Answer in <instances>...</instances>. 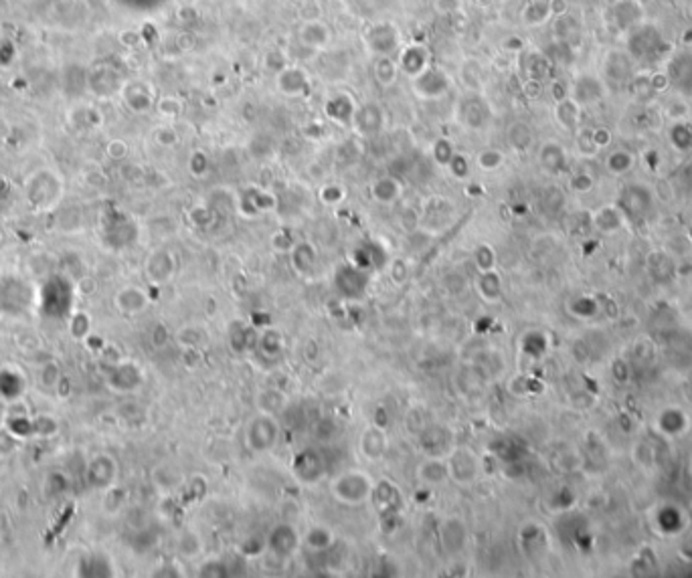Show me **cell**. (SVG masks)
Wrapping results in <instances>:
<instances>
[{"instance_id": "cell-18", "label": "cell", "mask_w": 692, "mask_h": 578, "mask_svg": "<svg viewBox=\"0 0 692 578\" xmlns=\"http://www.w3.org/2000/svg\"><path fill=\"white\" fill-rule=\"evenodd\" d=\"M373 75H375V81L382 87H391L395 83L397 75H399V65L393 55H375Z\"/></svg>"}, {"instance_id": "cell-29", "label": "cell", "mask_w": 692, "mask_h": 578, "mask_svg": "<svg viewBox=\"0 0 692 578\" xmlns=\"http://www.w3.org/2000/svg\"><path fill=\"white\" fill-rule=\"evenodd\" d=\"M453 154H455V150H453V146L450 144L448 140H438L436 141V146H433V158L438 160L439 164H450V160L453 158Z\"/></svg>"}, {"instance_id": "cell-34", "label": "cell", "mask_w": 692, "mask_h": 578, "mask_svg": "<svg viewBox=\"0 0 692 578\" xmlns=\"http://www.w3.org/2000/svg\"><path fill=\"white\" fill-rule=\"evenodd\" d=\"M433 8L439 14H458L462 11V0H436Z\"/></svg>"}, {"instance_id": "cell-13", "label": "cell", "mask_w": 692, "mask_h": 578, "mask_svg": "<svg viewBox=\"0 0 692 578\" xmlns=\"http://www.w3.org/2000/svg\"><path fill=\"white\" fill-rule=\"evenodd\" d=\"M278 87L288 98L304 96V91H308V75L297 67H285L278 73Z\"/></svg>"}, {"instance_id": "cell-7", "label": "cell", "mask_w": 692, "mask_h": 578, "mask_svg": "<svg viewBox=\"0 0 692 578\" xmlns=\"http://www.w3.org/2000/svg\"><path fill=\"white\" fill-rule=\"evenodd\" d=\"M382 124H385L382 110L381 105H377V103H365L363 108H356V112L353 115L354 129L365 138L377 136L382 129Z\"/></svg>"}, {"instance_id": "cell-21", "label": "cell", "mask_w": 692, "mask_h": 578, "mask_svg": "<svg viewBox=\"0 0 692 578\" xmlns=\"http://www.w3.org/2000/svg\"><path fill=\"white\" fill-rule=\"evenodd\" d=\"M292 263H294L297 273H302V275L310 273L312 269L316 267V251H314V247L308 245V243H297V245H294V249H292Z\"/></svg>"}, {"instance_id": "cell-19", "label": "cell", "mask_w": 692, "mask_h": 578, "mask_svg": "<svg viewBox=\"0 0 692 578\" xmlns=\"http://www.w3.org/2000/svg\"><path fill=\"white\" fill-rule=\"evenodd\" d=\"M370 192H373V198L377 202H382V204H391L395 202L399 195H401V183L397 180L395 176H382L379 180H375L373 186H370Z\"/></svg>"}, {"instance_id": "cell-17", "label": "cell", "mask_w": 692, "mask_h": 578, "mask_svg": "<svg viewBox=\"0 0 692 578\" xmlns=\"http://www.w3.org/2000/svg\"><path fill=\"white\" fill-rule=\"evenodd\" d=\"M294 473L297 480L312 483L322 475V461L314 451H302L294 459Z\"/></svg>"}, {"instance_id": "cell-35", "label": "cell", "mask_w": 692, "mask_h": 578, "mask_svg": "<svg viewBox=\"0 0 692 578\" xmlns=\"http://www.w3.org/2000/svg\"><path fill=\"white\" fill-rule=\"evenodd\" d=\"M266 67H268L269 71L280 73V71L285 69V57H283L280 51H271V53H268V57H266Z\"/></svg>"}, {"instance_id": "cell-23", "label": "cell", "mask_w": 692, "mask_h": 578, "mask_svg": "<svg viewBox=\"0 0 692 578\" xmlns=\"http://www.w3.org/2000/svg\"><path fill=\"white\" fill-rule=\"evenodd\" d=\"M579 108L581 105L573 98L559 99L555 117L559 120V124H563V127H573L579 120Z\"/></svg>"}, {"instance_id": "cell-39", "label": "cell", "mask_w": 692, "mask_h": 578, "mask_svg": "<svg viewBox=\"0 0 692 578\" xmlns=\"http://www.w3.org/2000/svg\"><path fill=\"white\" fill-rule=\"evenodd\" d=\"M549 11L557 16L567 13V2L565 0H549Z\"/></svg>"}, {"instance_id": "cell-12", "label": "cell", "mask_w": 692, "mask_h": 578, "mask_svg": "<svg viewBox=\"0 0 692 578\" xmlns=\"http://www.w3.org/2000/svg\"><path fill=\"white\" fill-rule=\"evenodd\" d=\"M358 451L367 457L368 461H379L387 451V437L379 427H368L358 439Z\"/></svg>"}, {"instance_id": "cell-36", "label": "cell", "mask_w": 692, "mask_h": 578, "mask_svg": "<svg viewBox=\"0 0 692 578\" xmlns=\"http://www.w3.org/2000/svg\"><path fill=\"white\" fill-rule=\"evenodd\" d=\"M156 140H158V144H162V146H174L178 141V136H176V132L172 127H160L156 132Z\"/></svg>"}, {"instance_id": "cell-25", "label": "cell", "mask_w": 692, "mask_h": 578, "mask_svg": "<svg viewBox=\"0 0 692 578\" xmlns=\"http://www.w3.org/2000/svg\"><path fill=\"white\" fill-rule=\"evenodd\" d=\"M304 540H306V546H308L310 550L322 552L332 546V542H334V534H332L328 528H324V526H316V528H310V532L306 534Z\"/></svg>"}, {"instance_id": "cell-5", "label": "cell", "mask_w": 692, "mask_h": 578, "mask_svg": "<svg viewBox=\"0 0 692 578\" xmlns=\"http://www.w3.org/2000/svg\"><path fill=\"white\" fill-rule=\"evenodd\" d=\"M266 546L273 556L290 558L300 548V534L292 524H278L268 534Z\"/></svg>"}, {"instance_id": "cell-6", "label": "cell", "mask_w": 692, "mask_h": 578, "mask_svg": "<svg viewBox=\"0 0 692 578\" xmlns=\"http://www.w3.org/2000/svg\"><path fill=\"white\" fill-rule=\"evenodd\" d=\"M450 87V79L443 71L439 69H425L421 75L413 77V89L419 98L424 99H438L441 98Z\"/></svg>"}, {"instance_id": "cell-11", "label": "cell", "mask_w": 692, "mask_h": 578, "mask_svg": "<svg viewBox=\"0 0 692 578\" xmlns=\"http://www.w3.org/2000/svg\"><path fill=\"white\" fill-rule=\"evenodd\" d=\"M666 79L680 89H692V53H676L668 63Z\"/></svg>"}, {"instance_id": "cell-3", "label": "cell", "mask_w": 692, "mask_h": 578, "mask_svg": "<svg viewBox=\"0 0 692 578\" xmlns=\"http://www.w3.org/2000/svg\"><path fill=\"white\" fill-rule=\"evenodd\" d=\"M446 463H448V473L450 480L462 487H470L474 485L482 473V463L480 457L472 451L470 447H453L446 455Z\"/></svg>"}, {"instance_id": "cell-16", "label": "cell", "mask_w": 692, "mask_h": 578, "mask_svg": "<svg viewBox=\"0 0 692 578\" xmlns=\"http://www.w3.org/2000/svg\"><path fill=\"white\" fill-rule=\"evenodd\" d=\"M297 39L304 47L322 49L330 42V30L322 21H306L297 30Z\"/></svg>"}, {"instance_id": "cell-2", "label": "cell", "mask_w": 692, "mask_h": 578, "mask_svg": "<svg viewBox=\"0 0 692 578\" xmlns=\"http://www.w3.org/2000/svg\"><path fill=\"white\" fill-rule=\"evenodd\" d=\"M280 441V423L276 421V415L269 412H257L245 424V445L254 453L271 451Z\"/></svg>"}, {"instance_id": "cell-15", "label": "cell", "mask_w": 692, "mask_h": 578, "mask_svg": "<svg viewBox=\"0 0 692 578\" xmlns=\"http://www.w3.org/2000/svg\"><path fill=\"white\" fill-rule=\"evenodd\" d=\"M401 69L409 75V79L421 75L425 69H429V51L421 45H411L401 53Z\"/></svg>"}, {"instance_id": "cell-22", "label": "cell", "mask_w": 692, "mask_h": 578, "mask_svg": "<svg viewBox=\"0 0 692 578\" xmlns=\"http://www.w3.org/2000/svg\"><path fill=\"white\" fill-rule=\"evenodd\" d=\"M375 504H377V509L381 511H387V509H395L399 506V494H397V487L393 483L389 481H381L379 485H375L373 490V497H370Z\"/></svg>"}, {"instance_id": "cell-1", "label": "cell", "mask_w": 692, "mask_h": 578, "mask_svg": "<svg viewBox=\"0 0 692 578\" xmlns=\"http://www.w3.org/2000/svg\"><path fill=\"white\" fill-rule=\"evenodd\" d=\"M332 495L344 506H363L373 497L375 483L363 469H346L332 480Z\"/></svg>"}, {"instance_id": "cell-38", "label": "cell", "mask_w": 692, "mask_h": 578, "mask_svg": "<svg viewBox=\"0 0 692 578\" xmlns=\"http://www.w3.org/2000/svg\"><path fill=\"white\" fill-rule=\"evenodd\" d=\"M126 152H127L126 144H124L122 140H113L112 144L108 146V154L112 156V158H115V160L124 158V156H126Z\"/></svg>"}, {"instance_id": "cell-24", "label": "cell", "mask_w": 692, "mask_h": 578, "mask_svg": "<svg viewBox=\"0 0 692 578\" xmlns=\"http://www.w3.org/2000/svg\"><path fill=\"white\" fill-rule=\"evenodd\" d=\"M476 289L480 294L482 299H498L500 296V277L496 275L494 271H484L480 273V277L476 279Z\"/></svg>"}, {"instance_id": "cell-37", "label": "cell", "mask_w": 692, "mask_h": 578, "mask_svg": "<svg viewBox=\"0 0 692 578\" xmlns=\"http://www.w3.org/2000/svg\"><path fill=\"white\" fill-rule=\"evenodd\" d=\"M502 49L509 51V53H518V51H523L524 49V41L521 39V37L512 35V37H509V39L502 41Z\"/></svg>"}, {"instance_id": "cell-9", "label": "cell", "mask_w": 692, "mask_h": 578, "mask_svg": "<svg viewBox=\"0 0 692 578\" xmlns=\"http://www.w3.org/2000/svg\"><path fill=\"white\" fill-rule=\"evenodd\" d=\"M439 544L441 550H446L450 556L458 554L466 544V528L460 518H448L439 528Z\"/></svg>"}, {"instance_id": "cell-27", "label": "cell", "mask_w": 692, "mask_h": 578, "mask_svg": "<svg viewBox=\"0 0 692 578\" xmlns=\"http://www.w3.org/2000/svg\"><path fill=\"white\" fill-rule=\"evenodd\" d=\"M494 263H496V253H494V249L490 247V245H478L476 247V251H474V265L478 267V271L480 273H484V271H492L494 269Z\"/></svg>"}, {"instance_id": "cell-26", "label": "cell", "mask_w": 692, "mask_h": 578, "mask_svg": "<svg viewBox=\"0 0 692 578\" xmlns=\"http://www.w3.org/2000/svg\"><path fill=\"white\" fill-rule=\"evenodd\" d=\"M285 405V398L282 396V393L278 391H263L261 395L257 396V407L261 412H269V415H276L278 410L282 409Z\"/></svg>"}, {"instance_id": "cell-20", "label": "cell", "mask_w": 692, "mask_h": 578, "mask_svg": "<svg viewBox=\"0 0 692 578\" xmlns=\"http://www.w3.org/2000/svg\"><path fill=\"white\" fill-rule=\"evenodd\" d=\"M354 112H356V108H354L353 99L348 98V96H344V93L334 96L332 99H328V103H326V115L330 120L339 122V124H344L346 120L353 122Z\"/></svg>"}, {"instance_id": "cell-8", "label": "cell", "mask_w": 692, "mask_h": 578, "mask_svg": "<svg viewBox=\"0 0 692 578\" xmlns=\"http://www.w3.org/2000/svg\"><path fill=\"white\" fill-rule=\"evenodd\" d=\"M417 480L421 481L427 490L438 487V485H441L443 481L450 480L446 457H431V455H425V459L419 463V467H417Z\"/></svg>"}, {"instance_id": "cell-30", "label": "cell", "mask_w": 692, "mask_h": 578, "mask_svg": "<svg viewBox=\"0 0 692 578\" xmlns=\"http://www.w3.org/2000/svg\"><path fill=\"white\" fill-rule=\"evenodd\" d=\"M320 198L324 200L326 204H339L344 200V188L339 186V184H330V186H324L322 192H320Z\"/></svg>"}, {"instance_id": "cell-31", "label": "cell", "mask_w": 692, "mask_h": 578, "mask_svg": "<svg viewBox=\"0 0 692 578\" xmlns=\"http://www.w3.org/2000/svg\"><path fill=\"white\" fill-rule=\"evenodd\" d=\"M181 110H183V105H181V101L176 98H162L158 101V112L162 113V115L174 117V115L181 113Z\"/></svg>"}, {"instance_id": "cell-4", "label": "cell", "mask_w": 692, "mask_h": 578, "mask_svg": "<svg viewBox=\"0 0 692 578\" xmlns=\"http://www.w3.org/2000/svg\"><path fill=\"white\" fill-rule=\"evenodd\" d=\"M365 42L373 55H393L401 45V37L395 25L379 23L365 33Z\"/></svg>"}, {"instance_id": "cell-28", "label": "cell", "mask_w": 692, "mask_h": 578, "mask_svg": "<svg viewBox=\"0 0 692 578\" xmlns=\"http://www.w3.org/2000/svg\"><path fill=\"white\" fill-rule=\"evenodd\" d=\"M502 162H504V154H502L500 150H494V148L482 150L480 154L476 156V164H478V168L486 170V172L500 168Z\"/></svg>"}, {"instance_id": "cell-10", "label": "cell", "mask_w": 692, "mask_h": 578, "mask_svg": "<svg viewBox=\"0 0 692 578\" xmlns=\"http://www.w3.org/2000/svg\"><path fill=\"white\" fill-rule=\"evenodd\" d=\"M634 73V57L630 51H609L606 57V75L616 83H625Z\"/></svg>"}, {"instance_id": "cell-33", "label": "cell", "mask_w": 692, "mask_h": 578, "mask_svg": "<svg viewBox=\"0 0 692 578\" xmlns=\"http://www.w3.org/2000/svg\"><path fill=\"white\" fill-rule=\"evenodd\" d=\"M209 170V158L205 152H195L191 158V172L195 176H205V172Z\"/></svg>"}, {"instance_id": "cell-32", "label": "cell", "mask_w": 692, "mask_h": 578, "mask_svg": "<svg viewBox=\"0 0 692 578\" xmlns=\"http://www.w3.org/2000/svg\"><path fill=\"white\" fill-rule=\"evenodd\" d=\"M450 170L453 172V176L458 178H466L467 172H470V164H467V158L462 154H453V158L450 160Z\"/></svg>"}, {"instance_id": "cell-40", "label": "cell", "mask_w": 692, "mask_h": 578, "mask_svg": "<svg viewBox=\"0 0 692 578\" xmlns=\"http://www.w3.org/2000/svg\"><path fill=\"white\" fill-rule=\"evenodd\" d=\"M178 45H181V49H193V47H195V35H191V33H184V35H181V39H178Z\"/></svg>"}, {"instance_id": "cell-14", "label": "cell", "mask_w": 692, "mask_h": 578, "mask_svg": "<svg viewBox=\"0 0 692 578\" xmlns=\"http://www.w3.org/2000/svg\"><path fill=\"white\" fill-rule=\"evenodd\" d=\"M603 96V81L595 75H579L573 83V99L577 103H594Z\"/></svg>"}]
</instances>
